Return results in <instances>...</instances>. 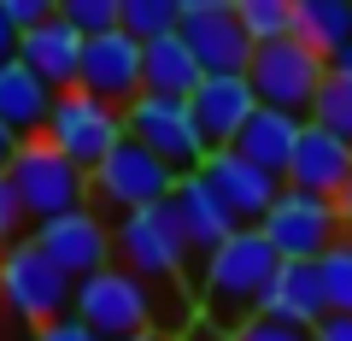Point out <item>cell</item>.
<instances>
[{"instance_id":"33","label":"cell","mask_w":352,"mask_h":341,"mask_svg":"<svg viewBox=\"0 0 352 341\" xmlns=\"http://www.w3.org/2000/svg\"><path fill=\"white\" fill-rule=\"evenodd\" d=\"M18 59V30L6 24V6H0V65H12Z\"/></svg>"},{"instance_id":"30","label":"cell","mask_w":352,"mask_h":341,"mask_svg":"<svg viewBox=\"0 0 352 341\" xmlns=\"http://www.w3.org/2000/svg\"><path fill=\"white\" fill-rule=\"evenodd\" d=\"M30 218H24V206H18V194H12V183H6V171H0V253L12 247V241H24L18 229H24Z\"/></svg>"},{"instance_id":"1","label":"cell","mask_w":352,"mask_h":341,"mask_svg":"<svg viewBox=\"0 0 352 341\" xmlns=\"http://www.w3.org/2000/svg\"><path fill=\"white\" fill-rule=\"evenodd\" d=\"M276 265L282 259L270 253V241H264L258 229H235V236H229L217 253H206L200 271H194L200 318L217 324L223 335L241 329L247 318H258V300H264V289H270V277H276Z\"/></svg>"},{"instance_id":"32","label":"cell","mask_w":352,"mask_h":341,"mask_svg":"<svg viewBox=\"0 0 352 341\" xmlns=\"http://www.w3.org/2000/svg\"><path fill=\"white\" fill-rule=\"evenodd\" d=\"M311 341H352V318H340V312H329L323 324L311 329Z\"/></svg>"},{"instance_id":"26","label":"cell","mask_w":352,"mask_h":341,"mask_svg":"<svg viewBox=\"0 0 352 341\" xmlns=\"http://www.w3.org/2000/svg\"><path fill=\"white\" fill-rule=\"evenodd\" d=\"M317 277H323V300H329V312L352 318V236L335 241V247L317 259Z\"/></svg>"},{"instance_id":"5","label":"cell","mask_w":352,"mask_h":341,"mask_svg":"<svg viewBox=\"0 0 352 341\" xmlns=\"http://www.w3.org/2000/svg\"><path fill=\"white\" fill-rule=\"evenodd\" d=\"M71 318L82 329H94L100 341L147 335V329H153V289L141 277H129L124 265H106V271H94L88 282H76ZM153 335H159V329H153Z\"/></svg>"},{"instance_id":"37","label":"cell","mask_w":352,"mask_h":341,"mask_svg":"<svg viewBox=\"0 0 352 341\" xmlns=\"http://www.w3.org/2000/svg\"><path fill=\"white\" fill-rule=\"evenodd\" d=\"M335 212H340V229H346V236H352V183H346V194H340V200H335Z\"/></svg>"},{"instance_id":"21","label":"cell","mask_w":352,"mask_h":341,"mask_svg":"<svg viewBox=\"0 0 352 341\" xmlns=\"http://www.w3.org/2000/svg\"><path fill=\"white\" fill-rule=\"evenodd\" d=\"M200 83H206V71H200V59L188 53L182 36H159V41L141 48V94H153V101H188Z\"/></svg>"},{"instance_id":"23","label":"cell","mask_w":352,"mask_h":341,"mask_svg":"<svg viewBox=\"0 0 352 341\" xmlns=\"http://www.w3.org/2000/svg\"><path fill=\"white\" fill-rule=\"evenodd\" d=\"M294 41L317 59H335L352 41V0H294Z\"/></svg>"},{"instance_id":"19","label":"cell","mask_w":352,"mask_h":341,"mask_svg":"<svg viewBox=\"0 0 352 341\" xmlns=\"http://www.w3.org/2000/svg\"><path fill=\"white\" fill-rule=\"evenodd\" d=\"M258 312L276 318V324H294V329H317L329 318L317 265H288V259H282L276 277H270V289H264V300H258Z\"/></svg>"},{"instance_id":"3","label":"cell","mask_w":352,"mask_h":341,"mask_svg":"<svg viewBox=\"0 0 352 341\" xmlns=\"http://www.w3.org/2000/svg\"><path fill=\"white\" fill-rule=\"evenodd\" d=\"M71 300H76V282L30 236L0 253V306L12 318H24L30 329H47L59 318H71Z\"/></svg>"},{"instance_id":"11","label":"cell","mask_w":352,"mask_h":341,"mask_svg":"<svg viewBox=\"0 0 352 341\" xmlns=\"http://www.w3.org/2000/svg\"><path fill=\"white\" fill-rule=\"evenodd\" d=\"M176 36L188 41V53L200 59L206 76H247L252 41H247V30L235 18V0H182Z\"/></svg>"},{"instance_id":"18","label":"cell","mask_w":352,"mask_h":341,"mask_svg":"<svg viewBox=\"0 0 352 341\" xmlns=\"http://www.w3.org/2000/svg\"><path fill=\"white\" fill-rule=\"evenodd\" d=\"M164 206H170V218H176V229H182V241H188V253H200V259L217 253L229 236H235V218L217 206V194L206 189L200 177H182Z\"/></svg>"},{"instance_id":"7","label":"cell","mask_w":352,"mask_h":341,"mask_svg":"<svg viewBox=\"0 0 352 341\" xmlns=\"http://www.w3.org/2000/svg\"><path fill=\"white\" fill-rule=\"evenodd\" d=\"M247 83L258 94V106L270 112H288V118H311L317 94L329 83V59H317L311 48L300 41H276V48H252V65H247Z\"/></svg>"},{"instance_id":"9","label":"cell","mask_w":352,"mask_h":341,"mask_svg":"<svg viewBox=\"0 0 352 341\" xmlns=\"http://www.w3.org/2000/svg\"><path fill=\"white\" fill-rule=\"evenodd\" d=\"M170 189H176V171L159 165L147 147H135L129 136L88 171V194H94L100 206H112L118 218L124 212H147V206H164Z\"/></svg>"},{"instance_id":"16","label":"cell","mask_w":352,"mask_h":341,"mask_svg":"<svg viewBox=\"0 0 352 341\" xmlns=\"http://www.w3.org/2000/svg\"><path fill=\"white\" fill-rule=\"evenodd\" d=\"M188 112H194V124H200L206 147L217 153V147H235L241 141L247 118L258 112V94H252L247 76H206L200 89L188 94Z\"/></svg>"},{"instance_id":"34","label":"cell","mask_w":352,"mask_h":341,"mask_svg":"<svg viewBox=\"0 0 352 341\" xmlns=\"http://www.w3.org/2000/svg\"><path fill=\"white\" fill-rule=\"evenodd\" d=\"M329 76H346V83H352V41L335 53V59H329Z\"/></svg>"},{"instance_id":"13","label":"cell","mask_w":352,"mask_h":341,"mask_svg":"<svg viewBox=\"0 0 352 341\" xmlns=\"http://www.w3.org/2000/svg\"><path fill=\"white\" fill-rule=\"evenodd\" d=\"M200 183L217 194V206L235 218V229H258L264 212H270L276 194H282V183L270 177V171H258V165H247L235 147H217L212 159L200 165Z\"/></svg>"},{"instance_id":"2","label":"cell","mask_w":352,"mask_h":341,"mask_svg":"<svg viewBox=\"0 0 352 341\" xmlns=\"http://www.w3.org/2000/svg\"><path fill=\"white\" fill-rule=\"evenodd\" d=\"M112 259L141 277L147 289H194L188 282V241L176 229L170 206H147V212H124L112 224Z\"/></svg>"},{"instance_id":"28","label":"cell","mask_w":352,"mask_h":341,"mask_svg":"<svg viewBox=\"0 0 352 341\" xmlns=\"http://www.w3.org/2000/svg\"><path fill=\"white\" fill-rule=\"evenodd\" d=\"M59 18L82 41H94V36H112L118 30V0H59Z\"/></svg>"},{"instance_id":"29","label":"cell","mask_w":352,"mask_h":341,"mask_svg":"<svg viewBox=\"0 0 352 341\" xmlns=\"http://www.w3.org/2000/svg\"><path fill=\"white\" fill-rule=\"evenodd\" d=\"M229 341H311V329H294V324H276V318H247L241 329H229Z\"/></svg>"},{"instance_id":"4","label":"cell","mask_w":352,"mask_h":341,"mask_svg":"<svg viewBox=\"0 0 352 341\" xmlns=\"http://www.w3.org/2000/svg\"><path fill=\"white\" fill-rule=\"evenodd\" d=\"M6 183H12L24 218H36V224H53V218L82 212V206H88V177L53 147V141H41V136L36 141H18L12 165H6Z\"/></svg>"},{"instance_id":"8","label":"cell","mask_w":352,"mask_h":341,"mask_svg":"<svg viewBox=\"0 0 352 341\" xmlns=\"http://www.w3.org/2000/svg\"><path fill=\"white\" fill-rule=\"evenodd\" d=\"M258 236L270 241V253H276V259H288V265H317L335 241H346V229H340L335 200H317V194L282 189L276 206L264 212Z\"/></svg>"},{"instance_id":"24","label":"cell","mask_w":352,"mask_h":341,"mask_svg":"<svg viewBox=\"0 0 352 341\" xmlns=\"http://www.w3.org/2000/svg\"><path fill=\"white\" fill-rule=\"evenodd\" d=\"M176 12H182V0H118V30L147 48L159 36H176Z\"/></svg>"},{"instance_id":"35","label":"cell","mask_w":352,"mask_h":341,"mask_svg":"<svg viewBox=\"0 0 352 341\" xmlns=\"http://www.w3.org/2000/svg\"><path fill=\"white\" fill-rule=\"evenodd\" d=\"M182 341H229V335H223V329H217V324H206V318H200V324H194V329H188V335H182Z\"/></svg>"},{"instance_id":"15","label":"cell","mask_w":352,"mask_h":341,"mask_svg":"<svg viewBox=\"0 0 352 341\" xmlns=\"http://www.w3.org/2000/svg\"><path fill=\"white\" fill-rule=\"evenodd\" d=\"M352 183V147L340 136H329L323 124H311L305 118L300 130V147H294L288 159V177H282V189H300V194H317V200H340Z\"/></svg>"},{"instance_id":"22","label":"cell","mask_w":352,"mask_h":341,"mask_svg":"<svg viewBox=\"0 0 352 341\" xmlns=\"http://www.w3.org/2000/svg\"><path fill=\"white\" fill-rule=\"evenodd\" d=\"M300 130H305V118H288V112H270V106H258V112L247 118V130H241V141H235V153L247 165H258V171H270V177H288V159H294V147H300Z\"/></svg>"},{"instance_id":"14","label":"cell","mask_w":352,"mask_h":341,"mask_svg":"<svg viewBox=\"0 0 352 341\" xmlns=\"http://www.w3.org/2000/svg\"><path fill=\"white\" fill-rule=\"evenodd\" d=\"M76 89L106 101V106H118V112L129 101H141V41H129L124 30L82 41V83Z\"/></svg>"},{"instance_id":"25","label":"cell","mask_w":352,"mask_h":341,"mask_svg":"<svg viewBox=\"0 0 352 341\" xmlns=\"http://www.w3.org/2000/svg\"><path fill=\"white\" fill-rule=\"evenodd\" d=\"M235 18L252 48H276L294 36V0H235Z\"/></svg>"},{"instance_id":"36","label":"cell","mask_w":352,"mask_h":341,"mask_svg":"<svg viewBox=\"0 0 352 341\" xmlns=\"http://www.w3.org/2000/svg\"><path fill=\"white\" fill-rule=\"evenodd\" d=\"M12 153H18V136L6 124H0V171H6V165H12Z\"/></svg>"},{"instance_id":"6","label":"cell","mask_w":352,"mask_h":341,"mask_svg":"<svg viewBox=\"0 0 352 341\" xmlns=\"http://www.w3.org/2000/svg\"><path fill=\"white\" fill-rule=\"evenodd\" d=\"M124 136L135 141V147H147L159 165H170L176 183L182 177H200V165L212 159V147H206L200 124H194L188 101H153V94H141V101L124 106Z\"/></svg>"},{"instance_id":"17","label":"cell","mask_w":352,"mask_h":341,"mask_svg":"<svg viewBox=\"0 0 352 341\" xmlns=\"http://www.w3.org/2000/svg\"><path fill=\"white\" fill-rule=\"evenodd\" d=\"M18 59H24L53 94H71L76 83H82V36H76L65 18H47L41 30L18 36Z\"/></svg>"},{"instance_id":"20","label":"cell","mask_w":352,"mask_h":341,"mask_svg":"<svg viewBox=\"0 0 352 341\" xmlns=\"http://www.w3.org/2000/svg\"><path fill=\"white\" fill-rule=\"evenodd\" d=\"M53 101H59V94H53L47 83H41V76L24 65V59L0 65V124L12 130L18 141H36L41 130H47Z\"/></svg>"},{"instance_id":"31","label":"cell","mask_w":352,"mask_h":341,"mask_svg":"<svg viewBox=\"0 0 352 341\" xmlns=\"http://www.w3.org/2000/svg\"><path fill=\"white\" fill-rule=\"evenodd\" d=\"M36 341H100V335H94V329H82L76 318H59V324L36 329Z\"/></svg>"},{"instance_id":"27","label":"cell","mask_w":352,"mask_h":341,"mask_svg":"<svg viewBox=\"0 0 352 341\" xmlns=\"http://www.w3.org/2000/svg\"><path fill=\"white\" fill-rule=\"evenodd\" d=\"M311 124H323L329 136H340L352 147V83L346 76H329L323 83V94H317V106H311Z\"/></svg>"},{"instance_id":"38","label":"cell","mask_w":352,"mask_h":341,"mask_svg":"<svg viewBox=\"0 0 352 341\" xmlns=\"http://www.w3.org/2000/svg\"><path fill=\"white\" fill-rule=\"evenodd\" d=\"M129 341H164V335H153V329H147V335H129Z\"/></svg>"},{"instance_id":"12","label":"cell","mask_w":352,"mask_h":341,"mask_svg":"<svg viewBox=\"0 0 352 341\" xmlns=\"http://www.w3.org/2000/svg\"><path fill=\"white\" fill-rule=\"evenodd\" d=\"M30 241H36V247L47 253L71 282H88L94 271L118 265V259H112V224H106L94 206L65 212V218H53V224H36V236H30Z\"/></svg>"},{"instance_id":"10","label":"cell","mask_w":352,"mask_h":341,"mask_svg":"<svg viewBox=\"0 0 352 341\" xmlns=\"http://www.w3.org/2000/svg\"><path fill=\"white\" fill-rule=\"evenodd\" d=\"M41 141H53V147L88 177V171L124 141V112L106 106V101H94V94H82V89H71V94L53 101V118H47V130H41Z\"/></svg>"}]
</instances>
